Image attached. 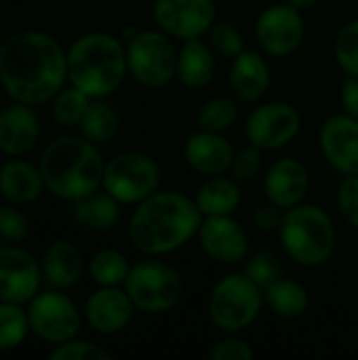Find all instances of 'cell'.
I'll return each instance as SVG.
<instances>
[{"mask_svg": "<svg viewBox=\"0 0 358 360\" xmlns=\"http://www.w3.org/2000/svg\"><path fill=\"white\" fill-rule=\"evenodd\" d=\"M203 251L217 264H238L249 253V236L238 221L228 215H213L198 230Z\"/></svg>", "mask_w": 358, "mask_h": 360, "instance_id": "15", "label": "cell"}, {"mask_svg": "<svg viewBox=\"0 0 358 360\" xmlns=\"http://www.w3.org/2000/svg\"><path fill=\"white\" fill-rule=\"evenodd\" d=\"M127 65L131 76L148 86L160 89L177 74L175 46L167 32L143 30L127 40Z\"/></svg>", "mask_w": 358, "mask_h": 360, "instance_id": "8", "label": "cell"}, {"mask_svg": "<svg viewBox=\"0 0 358 360\" xmlns=\"http://www.w3.org/2000/svg\"><path fill=\"white\" fill-rule=\"evenodd\" d=\"M127 72V49L112 34L91 32L76 38L68 49V80L91 99L112 95Z\"/></svg>", "mask_w": 358, "mask_h": 360, "instance_id": "4", "label": "cell"}, {"mask_svg": "<svg viewBox=\"0 0 358 360\" xmlns=\"http://www.w3.org/2000/svg\"><path fill=\"white\" fill-rule=\"evenodd\" d=\"M118 200L110 196L106 190L103 192H93L84 198H78L70 207V217L84 230L101 234L112 230L118 219H120V209Z\"/></svg>", "mask_w": 358, "mask_h": 360, "instance_id": "24", "label": "cell"}, {"mask_svg": "<svg viewBox=\"0 0 358 360\" xmlns=\"http://www.w3.org/2000/svg\"><path fill=\"white\" fill-rule=\"evenodd\" d=\"M38 169L53 196L74 202L103 186L106 162L84 135H61L42 150Z\"/></svg>", "mask_w": 358, "mask_h": 360, "instance_id": "3", "label": "cell"}, {"mask_svg": "<svg viewBox=\"0 0 358 360\" xmlns=\"http://www.w3.org/2000/svg\"><path fill=\"white\" fill-rule=\"evenodd\" d=\"M40 137V118L32 105L15 101L0 110V152L6 156L27 154Z\"/></svg>", "mask_w": 358, "mask_h": 360, "instance_id": "18", "label": "cell"}, {"mask_svg": "<svg viewBox=\"0 0 358 360\" xmlns=\"http://www.w3.org/2000/svg\"><path fill=\"white\" fill-rule=\"evenodd\" d=\"M342 103L350 116L358 118V76H348L342 86Z\"/></svg>", "mask_w": 358, "mask_h": 360, "instance_id": "42", "label": "cell"}, {"mask_svg": "<svg viewBox=\"0 0 358 360\" xmlns=\"http://www.w3.org/2000/svg\"><path fill=\"white\" fill-rule=\"evenodd\" d=\"M80 129H82V135L87 139H91L93 143H106L112 137H116V133L120 129V118L110 103L95 99V101H91L89 112H87L84 120L80 122Z\"/></svg>", "mask_w": 358, "mask_h": 360, "instance_id": "28", "label": "cell"}, {"mask_svg": "<svg viewBox=\"0 0 358 360\" xmlns=\"http://www.w3.org/2000/svg\"><path fill=\"white\" fill-rule=\"evenodd\" d=\"M91 97L80 91L78 86L70 84L63 86L55 97H53V118L61 127H78L91 105Z\"/></svg>", "mask_w": 358, "mask_h": 360, "instance_id": "31", "label": "cell"}, {"mask_svg": "<svg viewBox=\"0 0 358 360\" xmlns=\"http://www.w3.org/2000/svg\"><path fill=\"white\" fill-rule=\"evenodd\" d=\"M335 59L348 76H358V19L346 23L338 34Z\"/></svg>", "mask_w": 358, "mask_h": 360, "instance_id": "34", "label": "cell"}, {"mask_svg": "<svg viewBox=\"0 0 358 360\" xmlns=\"http://www.w3.org/2000/svg\"><path fill=\"white\" fill-rule=\"evenodd\" d=\"M300 112L291 103L260 105L247 120V139L260 150H281L300 133Z\"/></svg>", "mask_w": 358, "mask_h": 360, "instance_id": "12", "label": "cell"}, {"mask_svg": "<svg viewBox=\"0 0 358 360\" xmlns=\"http://www.w3.org/2000/svg\"><path fill=\"white\" fill-rule=\"evenodd\" d=\"M44 179L38 167L25 160H6L0 167V194L13 205H30L40 198Z\"/></svg>", "mask_w": 358, "mask_h": 360, "instance_id": "22", "label": "cell"}, {"mask_svg": "<svg viewBox=\"0 0 358 360\" xmlns=\"http://www.w3.org/2000/svg\"><path fill=\"white\" fill-rule=\"evenodd\" d=\"M321 148L327 160L346 175H358V118L331 116L321 129Z\"/></svg>", "mask_w": 358, "mask_h": 360, "instance_id": "17", "label": "cell"}, {"mask_svg": "<svg viewBox=\"0 0 358 360\" xmlns=\"http://www.w3.org/2000/svg\"><path fill=\"white\" fill-rule=\"evenodd\" d=\"M234 148L222 133L198 131L188 137L184 146V156L188 165L203 175H222L232 167Z\"/></svg>", "mask_w": 358, "mask_h": 360, "instance_id": "20", "label": "cell"}, {"mask_svg": "<svg viewBox=\"0 0 358 360\" xmlns=\"http://www.w3.org/2000/svg\"><path fill=\"white\" fill-rule=\"evenodd\" d=\"M124 289L137 310L162 314L179 302L184 283L177 270L169 264L160 259H146L131 268Z\"/></svg>", "mask_w": 358, "mask_h": 360, "instance_id": "7", "label": "cell"}, {"mask_svg": "<svg viewBox=\"0 0 358 360\" xmlns=\"http://www.w3.org/2000/svg\"><path fill=\"white\" fill-rule=\"evenodd\" d=\"M262 169V154H260V148L251 146V148H243L241 152L234 154V160H232V175L238 179V181H247V179H253Z\"/></svg>", "mask_w": 358, "mask_h": 360, "instance_id": "39", "label": "cell"}, {"mask_svg": "<svg viewBox=\"0 0 358 360\" xmlns=\"http://www.w3.org/2000/svg\"><path fill=\"white\" fill-rule=\"evenodd\" d=\"M160 169L143 152H120L103 171V190L120 205H139L158 190Z\"/></svg>", "mask_w": 358, "mask_h": 360, "instance_id": "9", "label": "cell"}, {"mask_svg": "<svg viewBox=\"0 0 358 360\" xmlns=\"http://www.w3.org/2000/svg\"><path fill=\"white\" fill-rule=\"evenodd\" d=\"M30 236L27 217L13 205L0 207V238L6 243H23Z\"/></svg>", "mask_w": 358, "mask_h": 360, "instance_id": "37", "label": "cell"}, {"mask_svg": "<svg viewBox=\"0 0 358 360\" xmlns=\"http://www.w3.org/2000/svg\"><path fill=\"white\" fill-rule=\"evenodd\" d=\"M317 2H319V0H287V4H291V6L298 8V11H308V8H312Z\"/></svg>", "mask_w": 358, "mask_h": 360, "instance_id": "43", "label": "cell"}, {"mask_svg": "<svg viewBox=\"0 0 358 360\" xmlns=\"http://www.w3.org/2000/svg\"><path fill=\"white\" fill-rule=\"evenodd\" d=\"M135 304L129 297L127 289L118 287H101L87 300L84 319L89 327L101 335L120 333L133 319Z\"/></svg>", "mask_w": 358, "mask_h": 360, "instance_id": "16", "label": "cell"}, {"mask_svg": "<svg viewBox=\"0 0 358 360\" xmlns=\"http://www.w3.org/2000/svg\"><path fill=\"white\" fill-rule=\"evenodd\" d=\"M196 205L203 215H230L241 205V190L238 186L228 177L213 175L209 181H205L196 194Z\"/></svg>", "mask_w": 358, "mask_h": 360, "instance_id": "26", "label": "cell"}, {"mask_svg": "<svg viewBox=\"0 0 358 360\" xmlns=\"http://www.w3.org/2000/svg\"><path fill=\"white\" fill-rule=\"evenodd\" d=\"M68 80V51L51 34L25 30L0 42V84L13 101L40 105Z\"/></svg>", "mask_w": 358, "mask_h": 360, "instance_id": "1", "label": "cell"}, {"mask_svg": "<svg viewBox=\"0 0 358 360\" xmlns=\"http://www.w3.org/2000/svg\"><path fill=\"white\" fill-rule=\"evenodd\" d=\"M51 360H110V352L93 342H84V340H70L63 342L59 346H55V350L49 354Z\"/></svg>", "mask_w": 358, "mask_h": 360, "instance_id": "35", "label": "cell"}, {"mask_svg": "<svg viewBox=\"0 0 358 360\" xmlns=\"http://www.w3.org/2000/svg\"><path fill=\"white\" fill-rule=\"evenodd\" d=\"M30 331L27 310H23L21 304L0 302V352L19 348Z\"/></svg>", "mask_w": 358, "mask_h": 360, "instance_id": "30", "label": "cell"}, {"mask_svg": "<svg viewBox=\"0 0 358 360\" xmlns=\"http://www.w3.org/2000/svg\"><path fill=\"white\" fill-rule=\"evenodd\" d=\"M87 270L93 283H97L99 287H118L127 281L131 266L122 253L114 249H103L91 257Z\"/></svg>", "mask_w": 358, "mask_h": 360, "instance_id": "29", "label": "cell"}, {"mask_svg": "<svg viewBox=\"0 0 358 360\" xmlns=\"http://www.w3.org/2000/svg\"><path fill=\"white\" fill-rule=\"evenodd\" d=\"M42 281L51 289H72L84 274V259L70 240H53L42 253Z\"/></svg>", "mask_w": 358, "mask_h": 360, "instance_id": "21", "label": "cell"}, {"mask_svg": "<svg viewBox=\"0 0 358 360\" xmlns=\"http://www.w3.org/2000/svg\"><path fill=\"white\" fill-rule=\"evenodd\" d=\"M215 74L213 53L198 38L186 40L177 55V76L190 89H200L211 82Z\"/></svg>", "mask_w": 358, "mask_h": 360, "instance_id": "25", "label": "cell"}, {"mask_svg": "<svg viewBox=\"0 0 358 360\" xmlns=\"http://www.w3.org/2000/svg\"><path fill=\"white\" fill-rule=\"evenodd\" d=\"M40 262L25 249L11 245L0 247V302L30 304L40 291Z\"/></svg>", "mask_w": 358, "mask_h": 360, "instance_id": "11", "label": "cell"}, {"mask_svg": "<svg viewBox=\"0 0 358 360\" xmlns=\"http://www.w3.org/2000/svg\"><path fill=\"white\" fill-rule=\"evenodd\" d=\"M245 274L251 281H255L262 289H266V287H270L274 281H279L283 276L281 257L276 253H270V251H260V253L249 257Z\"/></svg>", "mask_w": 358, "mask_h": 360, "instance_id": "33", "label": "cell"}, {"mask_svg": "<svg viewBox=\"0 0 358 360\" xmlns=\"http://www.w3.org/2000/svg\"><path fill=\"white\" fill-rule=\"evenodd\" d=\"M255 36L268 55L285 57L300 49L306 36V25L298 8L291 4H276L257 17Z\"/></svg>", "mask_w": 358, "mask_h": 360, "instance_id": "14", "label": "cell"}, {"mask_svg": "<svg viewBox=\"0 0 358 360\" xmlns=\"http://www.w3.org/2000/svg\"><path fill=\"white\" fill-rule=\"evenodd\" d=\"M310 188V177L306 167L295 158L276 160L264 181L266 196L279 209H291L302 205Z\"/></svg>", "mask_w": 358, "mask_h": 360, "instance_id": "19", "label": "cell"}, {"mask_svg": "<svg viewBox=\"0 0 358 360\" xmlns=\"http://www.w3.org/2000/svg\"><path fill=\"white\" fill-rule=\"evenodd\" d=\"M279 232L287 255L300 266H323L335 251V226L329 213L317 205H298L287 209Z\"/></svg>", "mask_w": 358, "mask_h": 360, "instance_id": "5", "label": "cell"}, {"mask_svg": "<svg viewBox=\"0 0 358 360\" xmlns=\"http://www.w3.org/2000/svg\"><path fill=\"white\" fill-rule=\"evenodd\" d=\"M281 221H283V215H281L279 207L272 205V202L257 207L255 213H253V224L262 232H274V230H279L281 228Z\"/></svg>", "mask_w": 358, "mask_h": 360, "instance_id": "41", "label": "cell"}, {"mask_svg": "<svg viewBox=\"0 0 358 360\" xmlns=\"http://www.w3.org/2000/svg\"><path fill=\"white\" fill-rule=\"evenodd\" d=\"M32 333L53 346L74 340L80 333L82 316L76 304L61 289L38 291L27 306Z\"/></svg>", "mask_w": 358, "mask_h": 360, "instance_id": "10", "label": "cell"}, {"mask_svg": "<svg viewBox=\"0 0 358 360\" xmlns=\"http://www.w3.org/2000/svg\"><path fill=\"white\" fill-rule=\"evenodd\" d=\"M203 213L179 192H154L129 219V240L143 255H167L198 234Z\"/></svg>", "mask_w": 358, "mask_h": 360, "instance_id": "2", "label": "cell"}, {"mask_svg": "<svg viewBox=\"0 0 358 360\" xmlns=\"http://www.w3.org/2000/svg\"><path fill=\"white\" fill-rule=\"evenodd\" d=\"M253 354H255L253 348L245 340H238V338L222 340L209 352L211 360H251Z\"/></svg>", "mask_w": 358, "mask_h": 360, "instance_id": "40", "label": "cell"}, {"mask_svg": "<svg viewBox=\"0 0 358 360\" xmlns=\"http://www.w3.org/2000/svg\"><path fill=\"white\" fill-rule=\"evenodd\" d=\"M264 306V289L247 274H230L222 278L209 297L211 323L226 333L247 329Z\"/></svg>", "mask_w": 358, "mask_h": 360, "instance_id": "6", "label": "cell"}, {"mask_svg": "<svg viewBox=\"0 0 358 360\" xmlns=\"http://www.w3.org/2000/svg\"><path fill=\"white\" fill-rule=\"evenodd\" d=\"M338 209L344 221L358 230V175H348L338 190Z\"/></svg>", "mask_w": 358, "mask_h": 360, "instance_id": "38", "label": "cell"}, {"mask_svg": "<svg viewBox=\"0 0 358 360\" xmlns=\"http://www.w3.org/2000/svg\"><path fill=\"white\" fill-rule=\"evenodd\" d=\"M230 84L236 97L243 101H257L266 95L270 86V68L268 61L255 51H243L234 57Z\"/></svg>", "mask_w": 358, "mask_h": 360, "instance_id": "23", "label": "cell"}, {"mask_svg": "<svg viewBox=\"0 0 358 360\" xmlns=\"http://www.w3.org/2000/svg\"><path fill=\"white\" fill-rule=\"evenodd\" d=\"M236 118H238V108H236L234 99L213 97L200 105L198 116H196V124L200 131L224 133L236 122Z\"/></svg>", "mask_w": 358, "mask_h": 360, "instance_id": "32", "label": "cell"}, {"mask_svg": "<svg viewBox=\"0 0 358 360\" xmlns=\"http://www.w3.org/2000/svg\"><path fill=\"white\" fill-rule=\"evenodd\" d=\"M152 13L162 32L181 40L200 38L215 23L213 0H156Z\"/></svg>", "mask_w": 358, "mask_h": 360, "instance_id": "13", "label": "cell"}, {"mask_svg": "<svg viewBox=\"0 0 358 360\" xmlns=\"http://www.w3.org/2000/svg\"><path fill=\"white\" fill-rule=\"evenodd\" d=\"M264 302L281 319H298L308 310L310 304L308 291L291 278H279L270 287H266Z\"/></svg>", "mask_w": 358, "mask_h": 360, "instance_id": "27", "label": "cell"}, {"mask_svg": "<svg viewBox=\"0 0 358 360\" xmlns=\"http://www.w3.org/2000/svg\"><path fill=\"white\" fill-rule=\"evenodd\" d=\"M211 44L224 57H236L245 51L243 36L230 21H217L211 25Z\"/></svg>", "mask_w": 358, "mask_h": 360, "instance_id": "36", "label": "cell"}]
</instances>
